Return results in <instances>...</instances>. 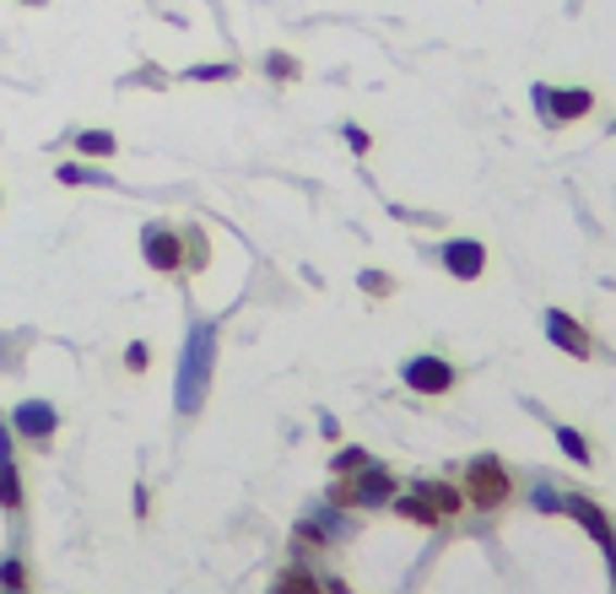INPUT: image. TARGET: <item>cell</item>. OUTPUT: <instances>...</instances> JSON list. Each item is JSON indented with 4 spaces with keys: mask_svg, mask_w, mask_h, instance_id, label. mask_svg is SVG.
<instances>
[{
    "mask_svg": "<svg viewBox=\"0 0 616 594\" xmlns=\"http://www.w3.org/2000/svg\"><path fill=\"white\" fill-rule=\"evenodd\" d=\"M211 357H217V330L195 324V335L184 346V368H178V411H200L206 379H211Z\"/></svg>",
    "mask_w": 616,
    "mask_h": 594,
    "instance_id": "1",
    "label": "cell"
},
{
    "mask_svg": "<svg viewBox=\"0 0 616 594\" xmlns=\"http://www.w3.org/2000/svg\"><path fill=\"white\" fill-rule=\"evenodd\" d=\"M465 503L470 508H503L508 497H514V475H508V465L503 459H492V454H476L470 465H465V481H460Z\"/></svg>",
    "mask_w": 616,
    "mask_h": 594,
    "instance_id": "2",
    "label": "cell"
},
{
    "mask_svg": "<svg viewBox=\"0 0 616 594\" xmlns=\"http://www.w3.org/2000/svg\"><path fill=\"white\" fill-rule=\"evenodd\" d=\"M395 475L384 470V465H368V470H357V475H341L335 486H330V497L341 503V508H379V503H395Z\"/></svg>",
    "mask_w": 616,
    "mask_h": 594,
    "instance_id": "3",
    "label": "cell"
},
{
    "mask_svg": "<svg viewBox=\"0 0 616 594\" xmlns=\"http://www.w3.org/2000/svg\"><path fill=\"white\" fill-rule=\"evenodd\" d=\"M530 98H535V109H546L557 125L584 120V114L595 109V92H590V87H535Z\"/></svg>",
    "mask_w": 616,
    "mask_h": 594,
    "instance_id": "4",
    "label": "cell"
},
{
    "mask_svg": "<svg viewBox=\"0 0 616 594\" xmlns=\"http://www.w3.org/2000/svg\"><path fill=\"white\" fill-rule=\"evenodd\" d=\"M541 330H546V341H552V346H563L568 357H579V362H590V357H595V341L584 335V324H579L574 313H563V308H546Z\"/></svg>",
    "mask_w": 616,
    "mask_h": 594,
    "instance_id": "5",
    "label": "cell"
},
{
    "mask_svg": "<svg viewBox=\"0 0 616 594\" xmlns=\"http://www.w3.org/2000/svg\"><path fill=\"white\" fill-rule=\"evenodd\" d=\"M406 384H411L417 395H449V389H455V368H449L444 357H411V362H406Z\"/></svg>",
    "mask_w": 616,
    "mask_h": 594,
    "instance_id": "6",
    "label": "cell"
},
{
    "mask_svg": "<svg viewBox=\"0 0 616 594\" xmlns=\"http://www.w3.org/2000/svg\"><path fill=\"white\" fill-rule=\"evenodd\" d=\"M141 255H147L152 271H178V265H184V233H173V227H147Z\"/></svg>",
    "mask_w": 616,
    "mask_h": 594,
    "instance_id": "7",
    "label": "cell"
},
{
    "mask_svg": "<svg viewBox=\"0 0 616 594\" xmlns=\"http://www.w3.org/2000/svg\"><path fill=\"white\" fill-rule=\"evenodd\" d=\"M563 508H568V513H574V519H579L590 535H595V546L612 557V568H616V530H612V519H606V513H601L590 497H563Z\"/></svg>",
    "mask_w": 616,
    "mask_h": 594,
    "instance_id": "8",
    "label": "cell"
},
{
    "mask_svg": "<svg viewBox=\"0 0 616 594\" xmlns=\"http://www.w3.org/2000/svg\"><path fill=\"white\" fill-rule=\"evenodd\" d=\"M444 265H449L455 282H476V276L486 271V249H481L476 238H449V244H444Z\"/></svg>",
    "mask_w": 616,
    "mask_h": 594,
    "instance_id": "9",
    "label": "cell"
},
{
    "mask_svg": "<svg viewBox=\"0 0 616 594\" xmlns=\"http://www.w3.org/2000/svg\"><path fill=\"white\" fill-rule=\"evenodd\" d=\"M395 513H401V519H411V524H444V513L433 508V497H428L422 486H411V492H395Z\"/></svg>",
    "mask_w": 616,
    "mask_h": 594,
    "instance_id": "10",
    "label": "cell"
},
{
    "mask_svg": "<svg viewBox=\"0 0 616 594\" xmlns=\"http://www.w3.org/2000/svg\"><path fill=\"white\" fill-rule=\"evenodd\" d=\"M16 433H22V438H38V444H44V438L54 433V411H49L44 400H27V406H16Z\"/></svg>",
    "mask_w": 616,
    "mask_h": 594,
    "instance_id": "11",
    "label": "cell"
},
{
    "mask_svg": "<svg viewBox=\"0 0 616 594\" xmlns=\"http://www.w3.org/2000/svg\"><path fill=\"white\" fill-rule=\"evenodd\" d=\"M417 486H422V492L433 497V508H439L444 519H449V513H460V508H465V492L455 486V481H417Z\"/></svg>",
    "mask_w": 616,
    "mask_h": 594,
    "instance_id": "12",
    "label": "cell"
},
{
    "mask_svg": "<svg viewBox=\"0 0 616 594\" xmlns=\"http://www.w3.org/2000/svg\"><path fill=\"white\" fill-rule=\"evenodd\" d=\"M271 594H324V584H319L308 568H287V573L271 584Z\"/></svg>",
    "mask_w": 616,
    "mask_h": 594,
    "instance_id": "13",
    "label": "cell"
},
{
    "mask_svg": "<svg viewBox=\"0 0 616 594\" xmlns=\"http://www.w3.org/2000/svg\"><path fill=\"white\" fill-rule=\"evenodd\" d=\"M0 503H5V508H22V481H16L11 454H0Z\"/></svg>",
    "mask_w": 616,
    "mask_h": 594,
    "instance_id": "14",
    "label": "cell"
},
{
    "mask_svg": "<svg viewBox=\"0 0 616 594\" xmlns=\"http://www.w3.org/2000/svg\"><path fill=\"white\" fill-rule=\"evenodd\" d=\"M557 448H563L568 459H579V465H590V438H584L579 428H557Z\"/></svg>",
    "mask_w": 616,
    "mask_h": 594,
    "instance_id": "15",
    "label": "cell"
},
{
    "mask_svg": "<svg viewBox=\"0 0 616 594\" xmlns=\"http://www.w3.org/2000/svg\"><path fill=\"white\" fill-rule=\"evenodd\" d=\"M76 147L87 151V157H114V147H120V141H114L109 131H82V141H76Z\"/></svg>",
    "mask_w": 616,
    "mask_h": 594,
    "instance_id": "16",
    "label": "cell"
},
{
    "mask_svg": "<svg viewBox=\"0 0 616 594\" xmlns=\"http://www.w3.org/2000/svg\"><path fill=\"white\" fill-rule=\"evenodd\" d=\"M373 459H368V448H341L335 454V475H357V470H368Z\"/></svg>",
    "mask_w": 616,
    "mask_h": 594,
    "instance_id": "17",
    "label": "cell"
},
{
    "mask_svg": "<svg viewBox=\"0 0 616 594\" xmlns=\"http://www.w3.org/2000/svg\"><path fill=\"white\" fill-rule=\"evenodd\" d=\"M266 71H271L276 82H293V76H298V60H293V54H271V60H266Z\"/></svg>",
    "mask_w": 616,
    "mask_h": 594,
    "instance_id": "18",
    "label": "cell"
},
{
    "mask_svg": "<svg viewBox=\"0 0 616 594\" xmlns=\"http://www.w3.org/2000/svg\"><path fill=\"white\" fill-rule=\"evenodd\" d=\"M362 293H373V297H390V293H395V282H390L384 271H362Z\"/></svg>",
    "mask_w": 616,
    "mask_h": 594,
    "instance_id": "19",
    "label": "cell"
},
{
    "mask_svg": "<svg viewBox=\"0 0 616 594\" xmlns=\"http://www.w3.org/2000/svg\"><path fill=\"white\" fill-rule=\"evenodd\" d=\"M184 265H206V238L200 233H184Z\"/></svg>",
    "mask_w": 616,
    "mask_h": 594,
    "instance_id": "20",
    "label": "cell"
},
{
    "mask_svg": "<svg viewBox=\"0 0 616 594\" xmlns=\"http://www.w3.org/2000/svg\"><path fill=\"white\" fill-rule=\"evenodd\" d=\"M22 579H27V573H22V562H5V568H0V584H5V594L22 590Z\"/></svg>",
    "mask_w": 616,
    "mask_h": 594,
    "instance_id": "21",
    "label": "cell"
},
{
    "mask_svg": "<svg viewBox=\"0 0 616 594\" xmlns=\"http://www.w3.org/2000/svg\"><path fill=\"white\" fill-rule=\"evenodd\" d=\"M195 76L200 82H222V76H233V65H195Z\"/></svg>",
    "mask_w": 616,
    "mask_h": 594,
    "instance_id": "22",
    "label": "cell"
},
{
    "mask_svg": "<svg viewBox=\"0 0 616 594\" xmlns=\"http://www.w3.org/2000/svg\"><path fill=\"white\" fill-rule=\"evenodd\" d=\"M346 141H352V151H368L373 141H368V131H357V125H346Z\"/></svg>",
    "mask_w": 616,
    "mask_h": 594,
    "instance_id": "23",
    "label": "cell"
},
{
    "mask_svg": "<svg viewBox=\"0 0 616 594\" xmlns=\"http://www.w3.org/2000/svg\"><path fill=\"white\" fill-rule=\"evenodd\" d=\"M82 178H87V173H82L76 162H65V168H60V184H82Z\"/></svg>",
    "mask_w": 616,
    "mask_h": 594,
    "instance_id": "24",
    "label": "cell"
},
{
    "mask_svg": "<svg viewBox=\"0 0 616 594\" xmlns=\"http://www.w3.org/2000/svg\"><path fill=\"white\" fill-rule=\"evenodd\" d=\"M0 454H11V433L5 428H0Z\"/></svg>",
    "mask_w": 616,
    "mask_h": 594,
    "instance_id": "25",
    "label": "cell"
},
{
    "mask_svg": "<svg viewBox=\"0 0 616 594\" xmlns=\"http://www.w3.org/2000/svg\"><path fill=\"white\" fill-rule=\"evenodd\" d=\"M11 594H22V590H11Z\"/></svg>",
    "mask_w": 616,
    "mask_h": 594,
    "instance_id": "26",
    "label": "cell"
}]
</instances>
